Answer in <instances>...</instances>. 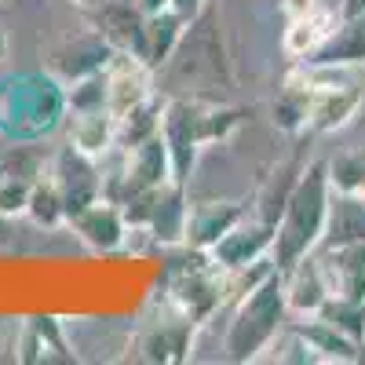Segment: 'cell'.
Returning <instances> with one entry per match:
<instances>
[{"mask_svg":"<svg viewBox=\"0 0 365 365\" xmlns=\"http://www.w3.org/2000/svg\"><path fill=\"white\" fill-rule=\"evenodd\" d=\"M270 120H274V128L285 132V135H303V132H307V120H311V88L296 77V70L285 77L282 91L274 96Z\"/></svg>","mask_w":365,"mask_h":365,"instance_id":"cell-24","label":"cell"},{"mask_svg":"<svg viewBox=\"0 0 365 365\" xmlns=\"http://www.w3.org/2000/svg\"><path fill=\"white\" fill-rule=\"evenodd\" d=\"M135 4H139L143 15H158V11H168L172 8V0H135Z\"/></svg>","mask_w":365,"mask_h":365,"instance_id":"cell-35","label":"cell"},{"mask_svg":"<svg viewBox=\"0 0 365 365\" xmlns=\"http://www.w3.org/2000/svg\"><path fill=\"white\" fill-rule=\"evenodd\" d=\"M26 216L34 220L37 227L44 230H55L66 223V201H63V190H58V182L51 179V172H44L34 190H29V205H26Z\"/></svg>","mask_w":365,"mask_h":365,"instance_id":"cell-27","label":"cell"},{"mask_svg":"<svg viewBox=\"0 0 365 365\" xmlns=\"http://www.w3.org/2000/svg\"><path fill=\"white\" fill-rule=\"evenodd\" d=\"M322 267L332 296L365 299V241H347V245H322L318 249Z\"/></svg>","mask_w":365,"mask_h":365,"instance_id":"cell-16","label":"cell"},{"mask_svg":"<svg viewBox=\"0 0 365 365\" xmlns=\"http://www.w3.org/2000/svg\"><path fill=\"white\" fill-rule=\"evenodd\" d=\"M154 70H150L143 58H135L132 51H117V58L106 70V106L113 117H125L128 110L143 106L146 99L158 96L154 88Z\"/></svg>","mask_w":365,"mask_h":365,"instance_id":"cell-11","label":"cell"},{"mask_svg":"<svg viewBox=\"0 0 365 365\" xmlns=\"http://www.w3.org/2000/svg\"><path fill=\"white\" fill-rule=\"evenodd\" d=\"M274 234H278V227H270V223H263L256 216H245L234 230H227L216 245L208 249V256L227 274L230 270H245V267H252V263H259V259H267L274 252Z\"/></svg>","mask_w":365,"mask_h":365,"instance_id":"cell-10","label":"cell"},{"mask_svg":"<svg viewBox=\"0 0 365 365\" xmlns=\"http://www.w3.org/2000/svg\"><path fill=\"white\" fill-rule=\"evenodd\" d=\"M340 22V11H314L307 19H292L285 22V34H282V51L292 58V63H307V58L329 41V34L336 29Z\"/></svg>","mask_w":365,"mask_h":365,"instance_id":"cell-22","label":"cell"},{"mask_svg":"<svg viewBox=\"0 0 365 365\" xmlns=\"http://www.w3.org/2000/svg\"><path fill=\"white\" fill-rule=\"evenodd\" d=\"M289 318L292 314L285 299V278L282 270H270L263 282H256L249 292L234 299V314L223 336L227 361H259L285 332Z\"/></svg>","mask_w":365,"mask_h":365,"instance_id":"cell-2","label":"cell"},{"mask_svg":"<svg viewBox=\"0 0 365 365\" xmlns=\"http://www.w3.org/2000/svg\"><path fill=\"white\" fill-rule=\"evenodd\" d=\"M70 146H77L88 158H110L117 150V117L110 110H84L70 113Z\"/></svg>","mask_w":365,"mask_h":365,"instance_id":"cell-21","label":"cell"},{"mask_svg":"<svg viewBox=\"0 0 365 365\" xmlns=\"http://www.w3.org/2000/svg\"><path fill=\"white\" fill-rule=\"evenodd\" d=\"M161 73L172 81V88H182L190 96H208L216 88H230L234 70H230L220 19L212 11V4L197 19L187 22V34H182L179 48L172 51L168 66Z\"/></svg>","mask_w":365,"mask_h":365,"instance_id":"cell-3","label":"cell"},{"mask_svg":"<svg viewBox=\"0 0 365 365\" xmlns=\"http://www.w3.org/2000/svg\"><path fill=\"white\" fill-rule=\"evenodd\" d=\"M48 172H51V179L58 182V190H63L66 223L77 216V212H84L91 201L103 197V161L81 154V150L70 146V143L51 158Z\"/></svg>","mask_w":365,"mask_h":365,"instance_id":"cell-8","label":"cell"},{"mask_svg":"<svg viewBox=\"0 0 365 365\" xmlns=\"http://www.w3.org/2000/svg\"><path fill=\"white\" fill-rule=\"evenodd\" d=\"M322 8H325L322 0H278V11L285 15V22L307 19V15H314V11H322Z\"/></svg>","mask_w":365,"mask_h":365,"instance_id":"cell-32","label":"cell"},{"mask_svg":"<svg viewBox=\"0 0 365 365\" xmlns=\"http://www.w3.org/2000/svg\"><path fill=\"white\" fill-rule=\"evenodd\" d=\"M70 113L66 106V84L44 73H22L0 88V117H4V135L37 143L48 135L58 120Z\"/></svg>","mask_w":365,"mask_h":365,"instance_id":"cell-4","label":"cell"},{"mask_svg":"<svg viewBox=\"0 0 365 365\" xmlns=\"http://www.w3.org/2000/svg\"><path fill=\"white\" fill-rule=\"evenodd\" d=\"M358 194H361V197H365V179H361V190H358Z\"/></svg>","mask_w":365,"mask_h":365,"instance_id":"cell-39","label":"cell"},{"mask_svg":"<svg viewBox=\"0 0 365 365\" xmlns=\"http://www.w3.org/2000/svg\"><path fill=\"white\" fill-rule=\"evenodd\" d=\"M70 227L91 252H103V256L125 249V241L132 234V223L125 216V208H120L117 201H110V197L91 201L84 212H77V216L70 220Z\"/></svg>","mask_w":365,"mask_h":365,"instance_id":"cell-12","label":"cell"},{"mask_svg":"<svg viewBox=\"0 0 365 365\" xmlns=\"http://www.w3.org/2000/svg\"><path fill=\"white\" fill-rule=\"evenodd\" d=\"M161 113H165V99L154 96V99H146L143 106L128 110L125 117H117V150H132L143 139L158 135L161 132Z\"/></svg>","mask_w":365,"mask_h":365,"instance_id":"cell-26","label":"cell"},{"mask_svg":"<svg viewBox=\"0 0 365 365\" xmlns=\"http://www.w3.org/2000/svg\"><path fill=\"white\" fill-rule=\"evenodd\" d=\"M329 205H332L329 165L325 161L303 165L299 182H296V190H292L282 220H278V234H274L270 259L278 263L282 274L296 259L318 252V245L325 241V227H329Z\"/></svg>","mask_w":365,"mask_h":365,"instance_id":"cell-1","label":"cell"},{"mask_svg":"<svg viewBox=\"0 0 365 365\" xmlns=\"http://www.w3.org/2000/svg\"><path fill=\"white\" fill-rule=\"evenodd\" d=\"M187 22H190V19H182L175 8L158 11V15H146V19H143V29H139V41H135V48H132V55L143 58V63L154 70V73H161V70L168 66L172 51L179 48L182 34H187Z\"/></svg>","mask_w":365,"mask_h":365,"instance_id":"cell-15","label":"cell"},{"mask_svg":"<svg viewBox=\"0 0 365 365\" xmlns=\"http://www.w3.org/2000/svg\"><path fill=\"white\" fill-rule=\"evenodd\" d=\"M318 318H325L329 325H336L340 332H347L351 340H358V344L365 347V299L329 296L325 307L318 311Z\"/></svg>","mask_w":365,"mask_h":365,"instance_id":"cell-28","label":"cell"},{"mask_svg":"<svg viewBox=\"0 0 365 365\" xmlns=\"http://www.w3.org/2000/svg\"><path fill=\"white\" fill-rule=\"evenodd\" d=\"M347 241H365V197L361 194H336V190H332L329 227H325V241H322V245H347Z\"/></svg>","mask_w":365,"mask_h":365,"instance_id":"cell-25","label":"cell"},{"mask_svg":"<svg viewBox=\"0 0 365 365\" xmlns=\"http://www.w3.org/2000/svg\"><path fill=\"white\" fill-rule=\"evenodd\" d=\"M165 303L187 314L194 325H205L227 303V270L212 263L208 252H197V263L172 270Z\"/></svg>","mask_w":365,"mask_h":365,"instance_id":"cell-5","label":"cell"},{"mask_svg":"<svg viewBox=\"0 0 365 365\" xmlns=\"http://www.w3.org/2000/svg\"><path fill=\"white\" fill-rule=\"evenodd\" d=\"M161 139L168 146L172 158V175L179 182H187L201 150H205V135H201V96H168L165 99V113H161Z\"/></svg>","mask_w":365,"mask_h":365,"instance_id":"cell-6","label":"cell"},{"mask_svg":"<svg viewBox=\"0 0 365 365\" xmlns=\"http://www.w3.org/2000/svg\"><path fill=\"white\" fill-rule=\"evenodd\" d=\"M37 179H22L11 172H0V216H26L29 190Z\"/></svg>","mask_w":365,"mask_h":365,"instance_id":"cell-31","label":"cell"},{"mask_svg":"<svg viewBox=\"0 0 365 365\" xmlns=\"http://www.w3.org/2000/svg\"><path fill=\"white\" fill-rule=\"evenodd\" d=\"M88 19L117 51H132L146 15L139 11L135 0H103L99 8H88Z\"/></svg>","mask_w":365,"mask_h":365,"instance_id":"cell-20","label":"cell"},{"mask_svg":"<svg viewBox=\"0 0 365 365\" xmlns=\"http://www.w3.org/2000/svg\"><path fill=\"white\" fill-rule=\"evenodd\" d=\"M307 66H336V70H358L365 66V15L361 19H340L329 41L307 58Z\"/></svg>","mask_w":365,"mask_h":365,"instance_id":"cell-18","label":"cell"},{"mask_svg":"<svg viewBox=\"0 0 365 365\" xmlns=\"http://www.w3.org/2000/svg\"><path fill=\"white\" fill-rule=\"evenodd\" d=\"M340 19H361L365 15V0H340Z\"/></svg>","mask_w":365,"mask_h":365,"instance_id":"cell-34","label":"cell"},{"mask_svg":"<svg viewBox=\"0 0 365 365\" xmlns=\"http://www.w3.org/2000/svg\"><path fill=\"white\" fill-rule=\"evenodd\" d=\"M66 106H70V113H84V110H110V106H106V73L81 77V81L66 84Z\"/></svg>","mask_w":365,"mask_h":365,"instance_id":"cell-30","label":"cell"},{"mask_svg":"<svg viewBox=\"0 0 365 365\" xmlns=\"http://www.w3.org/2000/svg\"><path fill=\"white\" fill-rule=\"evenodd\" d=\"M172 8H175L182 19H197V15L208 8V0H172Z\"/></svg>","mask_w":365,"mask_h":365,"instance_id":"cell-33","label":"cell"},{"mask_svg":"<svg viewBox=\"0 0 365 365\" xmlns=\"http://www.w3.org/2000/svg\"><path fill=\"white\" fill-rule=\"evenodd\" d=\"M282 278H285V299H289V314H292V318H311V314H318V311L325 307V299L332 296L318 252L296 259V263L282 274Z\"/></svg>","mask_w":365,"mask_h":365,"instance_id":"cell-14","label":"cell"},{"mask_svg":"<svg viewBox=\"0 0 365 365\" xmlns=\"http://www.w3.org/2000/svg\"><path fill=\"white\" fill-rule=\"evenodd\" d=\"M329 165V187L336 194H358L365 179V150H344Z\"/></svg>","mask_w":365,"mask_h":365,"instance_id":"cell-29","label":"cell"},{"mask_svg":"<svg viewBox=\"0 0 365 365\" xmlns=\"http://www.w3.org/2000/svg\"><path fill=\"white\" fill-rule=\"evenodd\" d=\"M245 216H249V208L241 201H197V205L187 208L182 245L197 249V252H208L227 230H234Z\"/></svg>","mask_w":365,"mask_h":365,"instance_id":"cell-13","label":"cell"},{"mask_svg":"<svg viewBox=\"0 0 365 365\" xmlns=\"http://www.w3.org/2000/svg\"><path fill=\"white\" fill-rule=\"evenodd\" d=\"M15 358L19 361H73V351L63 336V325L58 318H29L19 332V344H15Z\"/></svg>","mask_w":365,"mask_h":365,"instance_id":"cell-19","label":"cell"},{"mask_svg":"<svg viewBox=\"0 0 365 365\" xmlns=\"http://www.w3.org/2000/svg\"><path fill=\"white\" fill-rule=\"evenodd\" d=\"M0 132H4V117H0Z\"/></svg>","mask_w":365,"mask_h":365,"instance_id":"cell-40","label":"cell"},{"mask_svg":"<svg viewBox=\"0 0 365 365\" xmlns=\"http://www.w3.org/2000/svg\"><path fill=\"white\" fill-rule=\"evenodd\" d=\"M113 58H117V48L99 34L96 26H88V29L66 34V37H58L51 44V51H48V73L58 77L63 84H73L81 77L106 73Z\"/></svg>","mask_w":365,"mask_h":365,"instance_id":"cell-7","label":"cell"},{"mask_svg":"<svg viewBox=\"0 0 365 365\" xmlns=\"http://www.w3.org/2000/svg\"><path fill=\"white\" fill-rule=\"evenodd\" d=\"M201 325H194L187 314L172 311L165 303V318H154L135 340V358L143 361H187L190 358V347H194V332Z\"/></svg>","mask_w":365,"mask_h":365,"instance_id":"cell-9","label":"cell"},{"mask_svg":"<svg viewBox=\"0 0 365 365\" xmlns=\"http://www.w3.org/2000/svg\"><path fill=\"white\" fill-rule=\"evenodd\" d=\"M292 329L303 336V344L311 347L314 361H365V347L358 340H351L347 332H340L336 325H329L325 318H318V314L299 318Z\"/></svg>","mask_w":365,"mask_h":365,"instance_id":"cell-17","label":"cell"},{"mask_svg":"<svg viewBox=\"0 0 365 365\" xmlns=\"http://www.w3.org/2000/svg\"><path fill=\"white\" fill-rule=\"evenodd\" d=\"M299 172H303L299 158H285V161H278V165L270 168V175L263 179V187L256 194V205H252V216L256 220L278 227L282 212H285V205H289V197L296 190V182H299Z\"/></svg>","mask_w":365,"mask_h":365,"instance_id":"cell-23","label":"cell"},{"mask_svg":"<svg viewBox=\"0 0 365 365\" xmlns=\"http://www.w3.org/2000/svg\"><path fill=\"white\" fill-rule=\"evenodd\" d=\"M0 336H4V318H0Z\"/></svg>","mask_w":365,"mask_h":365,"instance_id":"cell-38","label":"cell"},{"mask_svg":"<svg viewBox=\"0 0 365 365\" xmlns=\"http://www.w3.org/2000/svg\"><path fill=\"white\" fill-rule=\"evenodd\" d=\"M8 34H4V26H0V63H4V58H8Z\"/></svg>","mask_w":365,"mask_h":365,"instance_id":"cell-36","label":"cell"},{"mask_svg":"<svg viewBox=\"0 0 365 365\" xmlns=\"http://www.w3.org/2000/svg\"><path fill=\"white\" fill-rule=\"evenodd\" d=\"M73 4H81V8H99L103 0H73Z\"/></svg>","mask_w":365,"mask_h":365,"instance_id":"cell-37","label":"cell"}]
</instances>
